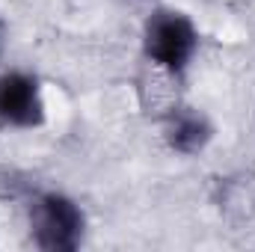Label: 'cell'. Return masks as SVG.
I'll return each mask as SVG.
<instances>
[{
  "label": "cell",
  "instance_id": "6da1fadb",
  "mask_svg": "<svg viewBox=\"0 0 255 252\" xmlns=\"http://www.w3.org/2000/svg\"><path fill=\"white\" fill-rule=\"evenodd\" d=\"M196 45H199V33L190 18L178 9H157L145 21L142 30L145 57L154 65L166 68L169 74H181L187 68L196 54Z\"/></svg>",
  "mask_w": 255,
  "mask_h": 252
},
{
  "label": "cell",
  "instance_id": "277c9868",
  "mask_svg": "<svg viewBox=\"0 0 255 252\" xmlns=\"http://www.w3.org/2000/svg\"><path fill=\"white\" fill-rule=\"evenodd\" d=\"M163 136H166L169 148H175L181 154H196V151H202L211 142L214 125H211V119L202 110L178 104L163 119Z\"/></svg>",
  "mask_w": 255,
  "mask_h": 252
},
{
  "label": "cell",
  "instance_id": "7a4b0ae2",
  "mask_svg": "<svg viewBox=\"0 0 255 252\" xmlns=\"http://www.w3.org/2000/svg\"><path fill=\"white\" fill-rule=\"evenodd\" d=\"M86 229L83 211L63 193H42L30 205L33 244L45 252H71L80 247Z\"/></svg>",
  "mask_w": 255,
  "mask_h": 252
},
{
  "label": "cell",
  "instance_id": "5b68a950",
  "mask_svg": "<svg viewBox=\"0 0 255 252\" xmlns=\"http://www.w3.org/2000/svg\"><path fill=\"white\" fill-rule=\"evenodd\" d=\"M0 36H3V21H0Z\"/></svg>",
  "mask_w": 255,
  "mask_h": 252
},
{
  "label": "cell",
  "instance_id": "3957f363",
  "mask_svg": "<svg viewBox=\"0 0 255 252\" xmlns=\"http://www.w3.org/2000/svg\"><path fill=\"white\" fill-rule=\"evenodd\" d=\"M42 122H45V98L39 80L24 71L0 74V125L39 127Z\"/></svg>",
  "mask_w": 255,
  "mask_h": 252
}]
</instances>
